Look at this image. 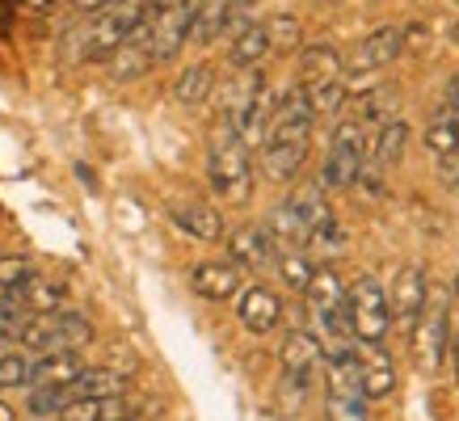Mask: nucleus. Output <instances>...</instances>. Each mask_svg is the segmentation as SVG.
Masks as SVG:
<instances>
[{
	"mask_svg": "<svg viewBox=\"0 0 459 421\" xmlns=\"http://www.w3.org/2000/svg\"><path fill=\"white\" fill-rule=\"evenodd\" d=\"M312 126H316V114H312V101H307V89L291 84L279 101H274V114H270V126H265L262 143V173L270 182H291L295 173L304 168L307 148H312Z\"/></svg>",
	"mask_w": 459,
	"mask_h": 421,
	"instance_id": "1",
	"label": "nucleus"
},
{
	"mask_svg": "<svg viewBox=\"0 0 459 421\" xmlns=\"http://www.w3.org/2000/svg\"><path fill=\"white\" fill-rule=\"evenodd\" d=\"M148 13H152V0H114L110 9L84 17V26L76 30V34H68L72 64H98V59H110Z\"/></svg>",
	"mask_w": 459,
	"mask_h": 421,
	"instance_id": "2",
	"label": "nucleus"
},
{
	"mask_svg": "<svg viewBox=\"0 0 459 421\" xmlns=\"http://www.w3.org/2000/svg\"><path fill=\"white\" fill-rule=\"evenodd\" d=\"M207 182L220 194V202H232V207L249 202V194H253V152L228 123H220L215 135H211Z\"/></svg>",
	"mask_w": 459,
	"mask_h": 421,
	"instance_id": "3",
	"label": "nucleus"
},
{
	"mask_svg": "<svg viewBox=\"0 0 459 421\" xmlns=\"http://www.w3.org/2000/svg\"><path fill=\"white\" fill-rule=\"evenodd\" d=\"M93 321L76 308H59V312H39L26 316L17 346H26L30 354H59V350H84L93 346Z\"/></svg>",
	"mask_w": 459,
	"mask_h": 421,
	"instance_id": "4",
	"label": "nucleus"
},
{
	"mask_svg": "<svg viewBox=\"0 0 459 421\" xmlns=\"http://www.w3.org/2000/svg\"><path fill=\"white\" fill-rule=\"evenodd\" d=\"M346 308H350V333L362 346H384V337L392 333V308L388 291L379 287L376 274H359L346 287Z\"/></svg>",
	"mask_w": 459,
	"mask_h": 421,
	"instance_id": "5",
	"label": "nucleus"
},
{
	"mask_svg": "<svg viewBox=\"0 0 459 421\" xmlns=\"http://www.w3.org/2000/svg\"><path fill=\"white\" fill-rule=\"evenodd\" d=\"M304 299H307V312H312V321L320 329V346H329V341H354L350 333V308H346V282L337 279L329 266H320L312 274V282L304 287Z\"/></svg>",
	"mask_w": 459,
	"mask_h": 421,
	"instance_id": "6",
	"label": "nucleus"
},
{
	"mask_svg": "<svg viewBox=\"0 0 459 421\" xmlns=\"http://www.w3.org/2000/svg\"><path fill=\"white\" fill-rule=\"evenodd\" d=\"M203 0H156L148 13V51L152 64H169L181 56V47L190 42V26Z\"/></svg>",
	"mask_w": 459,
	"mask_h": 421,
	"instance_id": "7",
	"label": "nucleus"
},
{
	"mask_svg": "<svg viewBox=\"0 0 459 421\" xmlns=\"http://www.w3.org/2000/svg\"><path fill=\"white\" fill-rule=\"evenodd\" d=\"M362 160H367V131L350 118V123L337 126L333 140H329V152H325L316 185L320 190H350V185L359 182Z\"/></svg>",
	"mask_w": 459,
	"mask_h": 421,
	"instance_id": "8",
	"label": "nucleus"
},
{
	"mask_svg": "<svg viewBox=\"0 0 459 421\" xmlns=\"http://www.w3.org/2000/svg\"><path fill=\"white\" fill-rule=\"evenodd\" d=\"M446 333H451V312H446V291H430L418 324H413V354L421 371H438L446 363Z\"/></svg>",
	"mask_w": 459,
	"mask_h": 421,
	"instance_id": "9",
	"label": "nucleus"
},
{
	"mask_svg": "<svg viewBox=\"0 0 459 421\" xmlns=\"http://www.w3.org/2000/svg\"><path fill=\"white\" fill-rule=\"evenodd\" d=\"M282 379H287V388L295 396H307V388L316 383L320 375V363H325V346H320L316 333H307V329H291L287 341H282Z\"/></svg>",
	"mask_w": 459,
	"mask_h": 421,
	"instance_id": "10",
	"label": "nucleus"
},
{
	"mask_svg": "<svg viewBox=\"0 0 459 421\" xmlns=\"http://www.w3.org/2000/svg\"><path fill=\"white\" fill-rule=\"evenodd\" d=\"M249 4L253 0H203L190 26V42L195 47H211L220 39H237L240 30L249 26Z\"/></svg>",
	"mask_w": 459,
	"mask_h": 421,
	"instance_id": "11",
	"label": "nucleus"
},
{
	"mask_svg": "<svg viewBox=\"0 0 459 421\" xmlns=\"http://www.w3.org/2000/svg\"><path fill=\"white\" fill-rule=\"evenodd\" d=\"M401 56H404L401 26H379V30H371L362 42H354V56L342 59V72H350V76H367V72L388 68L392 59H401Z\"/></svg>",
	"mask_w": 459,
	"mask_h": 421,
	"instance_id": "12",
	"label": "nucleus"
},
{
	"mask_svg": "<svg viewBox=\"0 0 459 421\" xmlns=\"http://www.w3.org/2000/svg\"><path fill=\"white\" fill-rule=\"evenodd\" d=\"M430 299V282H426V270L421 266H401L396 282H392V295H388V308H392V324H404L413 329Z\"/></svg>",
	"mask_w": 459,
	"mask_h": 421,
	"instance_id": "13",
	"label": "nucleus"
},
{
	"mask_svg": "<svg viewBox=\"0 0 459 421\" xmlns=\"http://www.w3.org/2000/svg\"><path fill=\"white\" fill-rule=\"evenodd\" d=\"M279 257V245L265 232V224H245L228 236V262H237L240 270H270Z\"/></svg>",
	"mask_w": 459,
	"mask_h": 421,
	"instance_id": "14",
	"label": "nucleus"
},
{
	"mask_svg": "<svg viewBox=\"0 0 459 421\" xmlns=\"http://www.w3.org/2000/svg\"><path fill=\"white\" fill-rule=\"evenodd\" d=\"M190 287H195L198 299L223 304V299L240 295V287H245V270H240L237 262H198V266L190 270Z\"/></svg>",
	"mask_w": 459,
	"mask_h": 421,
	"instance_id": "15",
	"label": "nucleus"
},
{
	"mask_svg": "<svg viewBox=\"0 0 459 421\" xmlns=\"http://www.w3.org/2000/svg\"><path fill=\"white\" fill-rule=\"evenodd\" d=\"M237 321L257 337L274 333L282 324V299L270 287H245L237 299Z\"/></svg>",
	"mask_w": 459,
	"mask_h": 421,
	"instance_id": "16",
	"label": "nucleus"
},
{
	"mask_svg": "<svg viewBox=\"0 0 459 421\" xmlns=\"http://www.w3.org/2000/svg\"><path fill=\"white\" fill-rule=\"evenodd\" d=\"M342 81V51L333 42H307L299 47V84L316 89V84Z\"/></svg>",
	"mask_w": 459,
	"mask_h": 421,
	"instance_id": "17",
	"label": "nucleus"
},
{
	"mask_svg": "<svg viewBox=\"0 0 459 421\" xmlns=\"http://www.w3.org/2000/svg\"><path fill=\"white\" fill-rule=\"evenodd\" d=\"M84 371L81 350H59V354H39L30 363V388H64Z\"/></svg>",
	"mask_w": 459,
	"mask_h": 421,
	"instance_id": "18",
	"label": "nucleus"
},
{
	"mask_svg": "<svg viewBox=\"0 0 459 421\" xmlns=\"http://www.w3.org/2000/svg\"><path fill=\"white\" fill-rule=\"evenodd\" d=\"M169 219L186 232V236H195V240H220L223 236V215L211 202H173L169 207Z\"/></svg>",
	"mask_w": 459,
	"mask_h": 421,
	"instance_id": "19",
	"label": "nucleus"
},
{
	"mask_svg": "<svg viewBox=\"0 0 459 421\" xmlns=\"http://www.w3.org/2000/svg\"><path fill=\"white\" fill-rule=\"evenodd\" d=\"M9 299L22 304L30 316H39V312H59V308H68V282L47 279V274H34V279H30L17 295H9Z\"/></svg>",
	"mask_w": 459,
	"mask_h": 421,
	"instance_id": "20",
	"label": "nucleus"
},
{
	"mask_svg": "<svg viewBox=\"0 0 459 421\" xmlns=\"http://www.w3.org/2000/svg\"><path fill=\"white\" fill-rule=\"evenodd\" d=\"M359 363H362V396L367 400H384V396L396 392V371H392V358L384 354V346H362Z\"/></svg>",
	"mask_w": 459,
	"mask_h": 421,
	"instance_id": "21",
	"label": "nucleus"
},
{
	"mask_svg": "<svg viewBox=\"0 0 459 421\" xmlns=\"http://www.w3.org/2000/svg\"><path fill=\"white\" fill-rule=\"evenodd\" d=\"M126 392V375L114 366H84L81 375L68 383L72 400H101V396H123Z\"/></svg>",
	"mask_w": 459,
	"mask_h": 421,
	"instance_id": "22",
	"label": "nucleus"
},
{
	"mask_svg": "<svg viewBox=\"0 0 459 421\" xmlns=\"http://www.w3.org/2000/svg\"><path fill=\"white\" fill-rule=\"evenodd\" d=\"M265 56H270V39H265V26H262V21H249V26L240 30L237 39L228 42V64H232L237 72L257 68Z\"/></svg>",
	"mask_w": 459,
	"mask_h": 421,
	"instance_id": "23",
	"label": "nucleus"
},
{
	"mask_svg": "<svg viewBox=\"0 0 459 421\" xmlns=\"http://www.w3.org/2000/svg\"><path fill=\"white\" fill-rule=\"evenodd\" d=\"M404 148H409V126H404L401 118H392V123L379 126L376 143H367V165H376V168L396 165L404 156Z\"/></svg>",
	"mask_w": 459,
	"mask_h": 421,
	"instance_id": "24",
	"label": "nucleus"
},
{
	"mask_svg": "<svg viewBox=\"0 0 459 421\" xmlns=\"http://www.w3.org/2000/svg\"><path fill=\"white\" fill-rule=\"evenodd\" d=\"M215 93V68L211 64H190V68L181 72L178 81H173V98L181 101V106H207V98Z\"/></svg>",
	"mask_w": 459,
	"mask_h": 421,
	"instance_id": "25",
	"label": "nucleus"
},
{
	"mask_svg": "<svg viewBox=\"0 0 459 421\" xmlns=\"http://www.w3.org/2000/svg\"><path fill=\"white\" fill-rule=\"evenodd\" d=\"M123 396H101V400H68L59 408V421H126Z\"/></svg>",
	"mask_w": 459,
	"mask_h": 421,
	"instance_id": "26",
	"label": "nucleus"
},
{
	"mask_svg": "<svg viewBox=\"0 0 459 421\" xmlns=\"http://www.w3.org/2000/svg\"><path fill=\"white\" fill-rule=\"evenodd\" d=\"M392 114H396V93L392 89H367V93H359V98L350 101V118L359 126L367 123H392Z\"/></svg>",
	"mask_w": 459,
	"mask_h": 421,
	"instance_id": "27",
	"label": "nucleus"
},
{
	"mask_svg": "<svg viewBox=\"0 0 459 421\" xmlns=\"http://www.w3.org/2000/svg\"><path fill=\"white\" fill-rule=\"evenodd\" d=\"M287 202H291V210L299 215V224H304L307 232H312V228H320L325 219H333V210H329V190H320L316 182L299 185Z\"/></svg>",
	"mask_w": 459,
	"mask_h": 421,
	"instance_id": "28",
	"label": "nucleus"
},
{
	"mask_svg": "<svg viewBox=\"0 0 459 421\" xmlns=\"http://www.w3.org/2000/svg\"><path fill=\"white\" fill-rule=\"evenodd\" d=\"M350 245V228L337 224V219H325L320 228H312L304 240V249L312 253V257H325V262H333V257H342Z\"/></svg>",
	"mask_w": 459,
	"mask_h": 421,
	"instance_id": "29",
	"label": "nucleus"
},
{
	"mask_svg": "<svg viewBox=\"0 0 459 421\" xmlns=\"http://www.w3.org/2000/svg\"><path fill=\"white\" fill-rule=\"evenodd\" d=\"M265 26V39H270V56H291L304 47V26H299V17L291 13H274Z\"/></svg>",
	"mask_w": 459,
	"mask_h": 421,
	"instance_id": "30",
	"label": "nucleus"
},
{
	"mask_svg": "<svg viewBox=\"0 0 459 421\" xmlns=\"http://www.w3.org/2000/svg\"><path fill=\"white\" fill-rule=\"evenodd\" d=\"M274 266H279V279L287 291H299L304 295V287L312 282V274H316V266L307 262L304 249H282L279 257H274Z\"/></svg>",
	"mask_w": 459,
	"mask_h": 421,
	"instance_id": "31",
	"label": "nucleus"
},
{
	"mask_svg": "<svg viewBox=\"0 0 459 421\" xmlns=\"http://www.w3.org/2000/svg\"><path fill=\"white\" fill-rule=\"evenodd\" d=\"M426 148H430L438 160L459 152V118L455 114H434L430 126H426Z\"/></svg>",
	"mask_w": 459,
	"mask_h": 421,
	"instance_id": "32",
	"label": "nucleus"
},
{
	"mask_svg": "<svg viewBox=\"0 0 459 421\" xmlns=\"http://www.w3.org/2000/svg\"><path fill=\"white\" fill-rule=\"evenodd\" d=\"M371 400L362 392H325V421H367Z\"/></svg>",
	"mask_w": 459,
	"mask_h": 421,
	"instance_id": "33",
	"label": "nucleus"
},
{
	"mask_svg": "<svg viewBox=\"0 0 459 421\" xmlns=\"http://www.w3.org/2000/svg\"><path fill=\"white\" fill-rule=\"evenodd\" d=\"M304 89V84H299ZM307 101H312V114L316 118H333V114L346 110V84L342 81H329V84H316V89H307Z\"/></svg>",
	"mask_w": 459,
	"mask_h": 421,
	"instance_id": "34",
	"label": "nucleus"
},
{
	"mask_svg": "<svg viewBox=\"0 0 459 421\" xmlns=\"http://www.w3.org/2000/svg\"><path fill=\"white\" fill-rule=\"evenodd\" d=\"M39 270L30 257H0V295H17Z\"/></svg>",
	"mask_w": 459,
	"mask_h": 421,
	"instance_id": "35",
	"label": "nucleus"
},
{
	"mask_svg": "<svg viewBox=\"0 0 459 421\" xmlns=\"http://www.w3.org/2000/svg\"><path fill=\"white\" fill-rule=\"evenodd\" d=\"M30 363L34 358H26V354H0V388L4 392H13V388H30Z\"/></svg>",
	"mask_w": 459,
	"mask_h": 421,
	"instance_id": "36",
	"label": "nucleus"
},
{
	"mask_svg": "<svg viewBox=\"0 0 459 421\" xmlns=\"http://www.w3.org/2000/svg\"><path fill=\"white\" fill-rule=\"evenodd\" d=\"M68 383L64 388H30V413L34 417H59V408L68 405Z\"/></svg>",
	"mask_w": 459,
	"mask_h": 421,
	"instance_id": "37",
	"label": "nucleus"
},
{
	"mask_svg": "<svg viewBox=\"0 0 459 421\" xmlns=\"http://www.w3.org/2000/svg\"><path fill=\"white\" fill-rule=\"evenodd\" d=\"M401 39H404V51H421V47H426V39H430V30L421 26V21H413L409 30H401Z\"/></svg>",
	"mask_w": 459,
	"mask_h": 421,
	"instance_id": "38",
	"label": "nucleus"
},
{
	"mask_svg": "<svg viewBox=\"0 0 459 421\" xmlns=\"http://www.w3.org/2000/svg\"><path fill=\"white\" fill-rule=\"evenodd\" d=\"M114 0H72V9L81 17H93V13H101V9H110Z\"/></svg>",
	"mask_w": 459,
	"mask_h": 421,
	"instance_id": "39",
	"label": "nucleus"
},
{
	"mask_svg": "<svg viewBox=\"0 0 459 421\" xmlns=\"http://www.w3.org/2000/svg\"><path fill=\"white\" fill-rule=\"evenodd\" d=\"M443 177H446V185L459 194V152L455 156H443Z\"/></svg>",
	"mask_w": 459,
	"mask_h": 421,
	"instance_id": "40",
	"label": "nucleus"
},
{
	"mask_svg": "<svg viewBox=\"0 0 459 421\" xmlns=\"http://www.w3.org/2000/svg\"><path fill=\"white\" fill-rule=\"evenodd\" d=\"M446 354L455 358V366H459V316L451 321V333H446Z\"/></svg>",
	"mask_w": 459,
	"mask_h": 421,
	"instance_id": "41",
	"label": "nucleus"
},
{
	"mask_svg": "<svg viewBox=\"0 0 459 421\" xmlns=\"http://www.w3.org/2000/svg\"><path fill=\"white\" fill-rule=\"evenodd\" d=\"M59 0H22V9H30V13H47V9H56Z\"/></svg>",
	"mask_w": 459,
	"mask_h": 421,
	"instance_id": "42",
	"label": "nucleus"
},
{
	"mask_svg": "<svg viewBox=\"0 0 459 421\" xmlns=\"http://www.w3.org/2000/svg\"><path fill=\"white\" fill-rule=\"evenodd\" d=\"M446 101H451V106L459 110V72L451 76V84H446Z\"/></svg>",
	"mask_w": 459,
	"mask_h": 421,
	"instance_id": "43",
	"label": "nucleus"
},
{
	"mask_svg": "<svg viewBox=\"0 0 459 421\" xmlns=\"http://www.w3.org/2000/svg\"><path fill=\"white\" fill-rule=\"evenodd\" d=\"M0 421H17V413L9 405H4V400H0Z\"/></svg>",
	"mask_w": 459,
	"mask_h": 421,
	"instance_id": "44",
	"label": "nucleus"
},
{
	"mask_svg": "<svg viewBox=\"0 0 459 421\" xmlns=\"http://www.w3.org/2000/svg\"><path fill=\"white\" fill-rule=\"evenodd\" d=\"M451 39H455V47H459V21H455V26H451Z\"/></svg>",
	"mask_w": 459,
	"mask_h": 421,
	"instance_id": "45",
	"label": "nucleus"
},
{
	"mask_svg": "<svg viewBox=\"0 0 459 421\" xmlns=\"http://www.w3.org/2000/svg\"><path fill=\"white\" fill-rule=\"evenodd\" d=\"M455 295H459V279H455Z\"/></svg>",
	"mask_w": 459,
	"mask_h": 421,
	"instance_id": "46",
	"label": "nucleus"
},
{
	"mask_svg": "<svg viewBox=\"0 0 459 421\" xmlns=\"http://www.w3.org/2000/svg\"><path fill=\"white\" fill-rule=\"evenodd\" d=\"M0 304H4V295H0Z\"/></svg>",
	"mask_w": 459,
	"mask_h": 421,
	"instance_id": "47",
	"label": "nucleus"
},
{
	"mask_svg": "<svg viewBox=\"0 0 459 421\" xmlns=\"http://www.w3.org/2000/svg\"><path fill=\"white\" fill-rule=\"evenodd\" d=\"M152 4H156V0H152Z\"/></svg>",
	"mask_w": 459,
	"mask_h": 421,
	"instance_id": "48",
	"label": "nucleus"
}]
</instances>
